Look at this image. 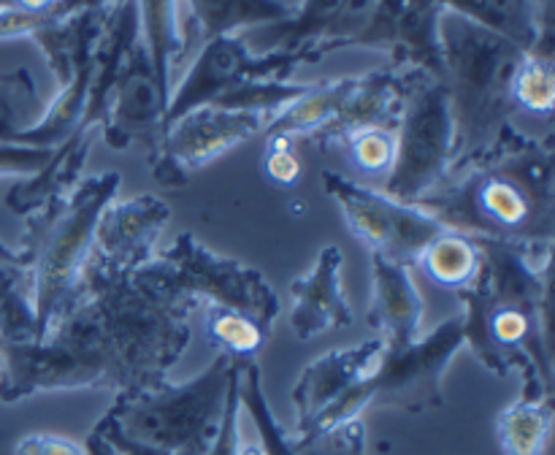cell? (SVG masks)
Segmentation results:
<instances>
[{
    "mask_svg": "<svg viewBox=\"0 0 555 455\" xmlns=\"http://www.w3.org/2000/svg\"><path fill=\"white\" fill-rule=\"evenodd\" d=\"M366 320L372 328L383 330L385 344H410L421 339L423 296L410 265L372 255V307Z\"/></svg>",
    "mask_w": 555,
    "mask_h": 455,
    "instance_id": "ac0fdd59",
    "label": "cell"
},
{
    "mask_svg": "<svg viewBox=\"0 0 555 455\" xmlns=\"http://www.w3.org/2000/svg\"><path fill=\"white\" fill-rule=\"evenodd\" d=\"M195 298L135 274H114L87 258L79 301L41 341H0V401L47 390L141 393L168 379L188 350Z\"/></svg>",
    "mask_w": 555,
    "mask_h": 455,
    "instance_id": "6da1fadb",
    "label": "cell"
},
{
    "mask_svg": "<svg viewBox=\"0 0 555 455\" xmlns=\"http://www.w3.org/2000/svg\"><path fill=\"white\" fill-rule=\"evenodd\" d=\"M63 0H14L16 11H25V14H52Z\"/></svg>",
    "mask_w": 555,
    "mask_h": 455,
    "instance_id": "8d00e7d4",
    "label": "cell"
},
{
    "mask_svg": "<svg viewBox=\"0 0 555 455\" xmlns=\"http://www.w3.org/2000/svg\"><path fill=\"white\" fill-rule=\"evenodd\" d=\"M119 184L122 177L117 171L92 173L79 179L68 195L49 200L25 217L27 225L16 252L33 274L38 341L79 301L98 217L117 198Z\"/></svg>",
    "mask_w": 555,
    "mask_h": 455,
    "instance_id": "5b68a950",
    "label": "cell"
},
{
    "mask_svg": "<svg viewBox=\"0 0 555 455\" xmlns=\"http://www.w3.org/2000/svg\"><path fill=\"white\" fill-rule=\"evenodd\" d=\"M135 276L198 303L236 309L269 330L282 312L280 296L258 269L211 252L195 233H179L171 247L157 252Z\"/></svg>",
    "mask_w": 555,
    "mask_h": 455,
    "instance_id": "ba28073f",
    "label": "cell"
},
{
    "mask_svg": "<svg viewBox=\"0 0 555 455\" xmlns=\"http://www.w3.org/2000/svg\"><path fill=\"white\" fill-rule=\"evenodd\" d=\"M188 22L182 25L184 47L188 41L206 43L211 38L238 36L242 27L276 25L293 14L285 0H184Z\"/></svg>",
    "mask_w": 555,
    "mask_h": 455,
    "instance_id": "ffe728a7",
    "label": "cell"
},
{
    "mask_svg": "<svg viewBox=\"0 0 555 455\" xmlns=\"http://www.w3.org/2000/svg\"><path fill=\"white\" fill-rule=\"evenodd\" d=\"M95 428L103 433V439H106L119 455H173V453H166V450H157V447H150V444H141V442H133V439H128L125 433H119V428L114 426L108 415H103L101 420L95 422Z\"/></svg>",
    "mask_w": 555,
    "mask_h": 455,
    "instance_id": "e575fe53",
    "label": "cell"
},
{
    "mask_svg": "<svg viewBox=\"0 0 555 455\" xmlns=\"http://www.w3.org/2000/svg\"><path fill=\"white\" fill-rule=\"evenodd\" d=\"M341 269H345L341 249L336 244H325L312 269L291 282V328L296 339H318L325 330L347 328L352 323V309L341 290Z\"/></svg>",
    "mask_w": 555,
    "mask_h": 455,
    "instance_id": "2e32d148",
    "label": "cell"
},
{
    "mask_svg": "<svg viewBox=\"0 0 555 455\" xmlns=\"http://www.w3.org/2000/svg\"><path fill=\"white\" fill-rule=\"evenodd\" d=\"M551 431L553 399H520L496 417V439L504 455H545Z\"/></svg>",
    "mask_w": 555,
    "mask_h": 455,
    "instance_id": "484cf974",
    "label": "cell"
},
{
    "mask_svg": "<svg viewBox=\"0 0 555 455\" xmlns=\"http://www.w3.org/2000/svg\"><path fill=\"white\" fill-rule=\"evenodd\" d=\"M553 43H555V14L547 16L540 27L534 47L524 54L509 84L515 108L534 114V117L551 119L555 108V68H553Z\"/></svg>",
    "mask_w": 555,
    "mask_h": 455,
    "instance_id": "44dd1931",
    "label": "cell"
},
{
    "mask_svg": "<svg viewBox=\"0 0 555 455\" xmlns=\"http://www.w3.org/2000/svg\"><path fill=\"white\" fill-rule=\"evenodd\" d=\"M453 141L448 87L426 70L410 68L396 128V160L385 193L401 204H421L448 177Z\"/></svg>",
    "mask_w": 555,
    "mask_h": 455,
    "instance_id": "9c48e42d",
    "label": "cell"
},
{
    "mask_svg": "<svg viewBox=\"0 0 555 455\" xmlns=\"http://www.w3.org/2000/svg\"><path fill=\"white\" fill-rule=\"evenodd\" d=\"M171 220V206L157 195L114 198L98 217L90 260L114 274H135L155 260L160 233Z\"/></svg>",
    "mask_w": 555,
    "mask_h": 455,
    "instance_id": "9a60e30c",
    "label": "cell"
},
{
    "mask_svg": "<svg viewBox=\"0 0 555 455\" xmlns=\"http://www.w3.org/2000/svg\"><path fill=\"white\" fill-rule=\"evenodd\" d=\"M304 49L296 52H253L242 36H222L201 43L198 57L190 65L188 76L171 90L163 112V130L182 119L184 114L217 101L222 92L249 79H291L298 65H307Z\"/></svg>",
    "mask_w": 555,
    "mask_h": 455,
    "instance_id": "7c38bea8",
    "label": "cell"
},
{
    "mask_svg": "<svg viewBox=\"0 0 555 455\" xmlns=\"http://www.w3.org/2000/svg\"><path fill=\"white\" fill-rule=\"evenodd\" d=\"M399 9L401 0H301L285 22L263 27L258 43L263 52L304 49L309 63L350 47L390 52Z\"/></svg>",
    "mask_w": 555,
    "mask_h": 455,
    "instance_id": "30bf717a",
    "label": "cell"
},
{
    "mask_svg": "<svg viewBox=\"0 0 555 455\" xmlns=\"http://www.w3.org/2000/svg\"><path fill=\"white\" fill-rule=\"evenodd\" d=\"M0 372H3V358H0Z\"/></svg>",
    "mask_w": 555,
    "mask_h": 455,
    "instance_id": "74e56055",
    "label": "cell"
},
{
    "mask_svg": "<svg viewBox=\"0 0 555 455\" xmlns=\"http://www.w3.org/2000/svg\"><path fill=\"white\" fill-rule=\"evenodd\" d=\"M323 184L339 204L352 236L369 249L401 265H415L423 249L448 227L415 204H401L388 193L358 184L356 179L336 171L323 173Z\"/></svg>",
    "mask_w": 555,
    "mask_h": 455,
    "instance_id": "8fae6325",
    "label": "cell"
},
{
    "mask_svg": "<svg viewBox=\"0 0 555 455\" xmlns=\"http://www.w3.org/2000/svg\"><path fill=\"white\" fill-rule=\"evenodd\" d=\"M263 171L280 187H293L301 179V160L293 146H274V150H266Z\"/></svg>",
    "mask_w": 555,
    "mask_h": 455,
    "instance_id": "836d02e7",
    "label": "cell"
},
{
    "mask_svg": "<svg viewBox=\"0 0 555 455\" xmlns=\"http://www.w3.org/2000/svg\"><path fill=\"white\" fill-rule=\"evenodd\" d=\"M135 3H139L141 16V38H144L160 95L168 106V98H171V70L188 52L177 0H135Z\"/></svg>",
    "mask_w": 555,
    "mask_h": 455,
    "instance_id": "7402d4cb",
    "label": "cell"
},
{
    "mask_svg": "<svg viewBox=\"0 0 555 455\" xmlns=\"http://www.w3.org/2000/svg\"><path fill=\"white\" fill-rule=\"evenodd\" d=\"M236 358L217 355L190 382L163 379L141 393L117 395L112 417L119 433L173 455H209L225 410Z\"/></svg>",
    "mask_w": 555,
    "mask_h": 455,
    "instance_id": "52a82bcc",
    "label": "cell"
},
{
    "mask_svg": "<svg viewBox=\"0 0 555 455\" xmlns=\"http://www.w3.org/2000/svg\"><path fill=\"white\" fill-rule=\"evenodd\" d=\"M464 314L461 312L410 344H385L383 341V352L372 372L352 382L301 433H291V437L296 442H307L339 422L361 417V412L369 406H393V410L412 412V415L439 410L444 406L442 377L450 361L464 350Z\"/></svg>",
    "mask_w": 555,
    "mask_h": 455,
    "instance_id": "8992f818",
    "label": "cell"
},
{
    "mask_svg": "<svg viewBox=\"0 0 555 455\" xmlns=\"http://www.w3.org/2000/svg\"><path fill=\"white\" fill-rule=\"evenodd\" d=\"M85 450H87V455H119L117 450H114L112 444H108L106 439H103V433L98 431L95 426H92V431L87 433Z\"/></svg>",
    "mask_w": 555,
    "mask_h": 455,
    "instance_id": "d590c367",
    "label": "cell"
},
{
    "mask_svg": "<svg viewBox=\"0 0 555 455\" xmlns=\"http://www.w3.org/2000/svg\"><path fill=\"white\" fill-rule=\"evenodd\" d=\"M439 47L455 130L453 168L488 150L513 122L509 84L529 47L453 11L439 16Z\"/></svg>",
    "mask_w": 555,
    "mask_h": 455,
    "instance_id": "277c9868",
    "label": "cell"
},
{
    "mask_svg": "<svg viewBox=\"0 0 555 455\" xmlns=\"http://www.w3.org/2000/svg\"><path fill=\"white\" fill-rule=\"evenodd\" d=\"M54 146H22L0 144V177H33L41 171L52 157Z\"/></svg>",
    "mask_w": 555,
    "mask_h": 455,
    "instance_id": "4dcf8cb0",
    "label": "cell"
},
{
    "mask_svg": "<svg viewBox=\"0 0 555 455\" xmlns=\"http://www.w3.org/2000/svg\"><path fill=\"white\" fill-rule=\"evenodd\" d=\"M206 336L222 355L238 358V361H255V355L269 344L271 330L263 328L249 314L236 312V309L209 307V312H206Z\"/></svg>",
    "mask_w": 555,
    "mask_h": 455,
    "instance_id": "4316f807",
    "label": "cell"
},
{
    "mask_svg": "<svg viewBox=\"0 0 555 455\" xmlns=\"http://www.w3.org/2000/svg\"><path fill=\"white\" fill-rule=\"evenodd\" d=\"M331 150L345 152L347 162L361 173H390L396 160V130L358 128L334 141Z\"/></svg>",
    "mask_w": 555,
    "mask_h": 455,
    "instance_id": "f1b7e54d",
    "label": "cell"
},
{
    "mask_svg": "<svg viewBox=\"0 0 555 455\" xmlns=\"http://www.w3.org/2000/svg\"><path fill=\"white\" fill-rule=\"evenodd\" d=\"M238 404L258 431V444H238V455H298L293 437L280 426L263 393V377L255 361H238Z\"/></svg>",
    "mask_w": 555,
    "mask_h": 455,
    "instance_id": "d4e9b609",
    "label": "cell"
},
{
    "mask_svg": "<svg viewBox=\"0 0 555 455\" xmlns=\"http://www.w3.org/2000/svg\"><path fill=\"white\" fill-rule=\"evenodd\" d=\"M36 112L38 90L30 70L14 68L0 74V144H22L25 130L36 125Z\"/></svg>",
    "mask_w": 555,
    "mask_h": 455,
    "instance_id": "83f0119b",
    "label": "cell"
},
{
    "mask_svg": "<svg viewBox=\"0 0 555 455\" xmlns=\"http://www.w3.org/2000/svg\"><path fill=\"white\" fill-rule=\"evenodd\" d=\"M0 341H38L33 274L16 249L0 242Z\"/></svg>",
    "mask_w": 555,
    "mask_h": 455,
    "instance_id": "603a6c76",
    "label": "cell"
},
{
    "mask_svg": "<svg viewBox=\"0 0 555 455\" xmlns=\"http://www.w3.org/2000/svg\"><path fill=\"white\" fill-rule=\"evenodd\" d=\"M480 271L455 292L464 314V339L496 377L515 368L520 399H553V244H515L475 238Z\"/></svg>",
    "mask_w": 555,
    "mask_h": 455,
    "instance_id": "7a4b0ae2",
    "label": "cell"
},
{
    "mask_svg": "<svg viewBox=\"0 0 555 455\" xmlns=\"http://www.w3.org/2000/svg\"><path fill=\"white\" fill-rule=\"evenodd\" d=\"M415 265L437 287L461 292L475 282L480 271V247L472 236L448 227L423 249Z\"/></svg>",
    "mask_w": 555,
    "mask_h": 455,
    "instance_id": "cb8c5ba5",
    "label": "cell"
},
{
    "mask_svg": "<svg viewBox=\"0 0 555 455\" xmlns=\"http://www.w3.org/2000/svg\"><path fill=\"white\" fill-rule=\"evenodd\" d=\"M14 455H87L85 444L57 433H25L16 442Z\"/></svg>",
    "mask_w": 555,
    "mask_h": 455,
    "instance_id": "d6a6232c",
    "label": "cell"
},
{
    "mask_svg": "<svg viewBox=\"0 0 555 455\" xmlns=\"http://www.w3.org/2000/svg\"><path fill=\"white\" fill-rule=\"evenodd\" d=\"M383 352V339H369L363 344L331 350L314 358L298 382L293 385V404H296V433H301L325 406L334 404L352 382L366 377Z\"/></svg>",
    "mask_w": 555,
    "mask_h": 455,
    "instance_id": "e0dca14e",
    "label": "cell"
},
{
    "mask_svg": "<svg viewBox=\"0 0 555 455\" xmlns=\"http://www.w3.org/2000/svg\"><path fill=\"white\" fill-rule=\"evenodd\" d=\"M269 122V114L260 112H236L220 106L195 108L163 130L160 146L155 155L146 157L152 179L166 190L184 187L190 173L209 166L211 160L236 150L244 141L255 139Z\"/></svg>",
    "mask_w": 555,
    "mask_h": 455,
    "instance_id": "4fadbf2b",
    "label": "cell"
},
{
    "mask_svg": "<svg viewBox=\"0 0 555 455\" xmlns=\"http://www.w3.org/2000/svg\"><path fill=\"white\" fill-rule=\"evenodd\" d=\"M95 139V128H76L63 144L54 146L52 157H49V162L41 171L11 184L9 195H5V206L14 214L27 217L41 209L43 204H49V200L68 195L79 184L81 168H85L87 157H90Z\"/></svg>",
    "mask_w": 555,
    "mask_h": 455,
    "instance_id": "d6986e66",
    "label": "cell"
},
{
    "mask_svg": "<svg viewBox=\"0 0 555 455\" xmlns=\"http://www.w3.org/2000/svg\"><path fill=\"white\" fill-rule=\"evenodd\" d=\"M238 415H242V404H238V358H236L231 388H228L225 410H222L220 431H217V439L215 444H211L209 455H238V444H242V439H238Z\"/></svg>",
    "mask_w": 555,
    "mask_h": 455,
    "instance_id": "1f68e13d",
    "label": "cell"
},
{
    "mask_svg": "<svg viewBox=\"0 0 555 455\" xmlns=\"http://www.w3.org/2000/svg\"><path fill=\"white\" fill-rule=\"evenodd\" d=\"M293 447L298 455H369L366 426H363V417H352L307 442L293 439Z\"/></svg>",
    "mask_w": 555,
    "mask_h": 455,
    "instance_id": "f546056e",
    "label": "cell"
},
{
    "mask_svg": "<svg viewBox=\"0 0 555 455\" xmlns=\"http://www.w3.org/2000/svg\"><path fill=\"white\" fill-rule=\"evenodd\" d=\"M163 112H166V101L160 95L144 38H141L114 81L106 114L98 125V135H103L112 150L125 152L130 146H141L146 157H152L163 139Z\"/></svg>",
    "mask_w": 555,
    "mask_h": 455,
    "instance_id": "5bb4252c",
    "label": "cell"
},
{
    "mask_svg": "<svg viewBox=\"0 0 555 455\" xmlns=\"http://www.w3.org/2000/svg\"><path fill=\"white\" fill-rule=\"evenodd\" d=\"M555 139L526 135L513 122L488 150L448 171L421 209L472 238L553 244Z\"/></svg>",
    "mask_w": 555,
    "mask_h": 455,
    "instance_id": "3957f363",
    "label": "cell"
}]
</instances>
